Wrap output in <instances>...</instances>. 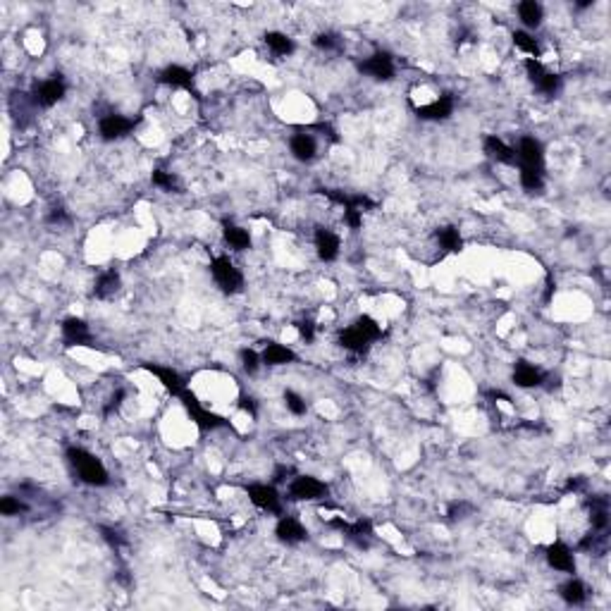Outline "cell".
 <instances>
[{
	"mask_svg": "<svg viewBox=\"0 0 611 611\" xmlns=\"http://www.w3.org/2000/svg\"><path fill=\"white\" fill-rule=\"evenodd\" d=\"M67 459H69V463L74 465L77 475L82 478V483L93 485V487H103V485L110 483L108 470H105V465L101 463V459L89 454L87 449H79V447L67 449Z\"/></svg>",
	"mask_w": 611,
	"mask_h": 611,
	"instance_id": "obj_1",
	"label": "cell"
},
{
	"mask_svg": "<svg viewBox=\"0 0 611 611\" xmlns=\"http://www.w3.org/2000/svg\"><path fill=\"white\" fill-rule=\"evenodd\" d=\"M210 273H213V279L218 282V287L222 289L224 294L242 292L244 275L227 255H218V258H213V263H210Z\"/></svg>",
	"mask_w": 611,
	"mask_h": 611,
	"instance_id": "obj_2",
	"label": "cell"
},
{
	"mask_svg": "<svg viewBox=\"0 0 611 611\" xmlns=\"http://www.w3.org/2000/svg\"><path fill=\"white\" fill-rule=\"evenodd\" d=\"M179 399H182L184 408L189 411V415H192V420L198 425L201 430H215V428H227V420L220 418V415L210 413L208 408H203L201 404H198V399L194 397V392H189V389H184L182 394H179Z\"/></svg>",
	"mask_w": 611,
	"mask_h": 611,
	"instance_id": "obj_3",
	"label": "cell"
},
{
	"mask_svg": "<svg viewBox=\"0 0 611 611\" xmlns=\"http://www.w3.org/2000/svg\"><path fill=\"white\" fill-rule=\"evenodd\" d=\"M327 525L330 528L342 530L356 547H360V549L370 547V540H373V525H370V520L358 518V520H354V523H349V520H344V518H332V520H327Z\"/></svg>",
	"mask_w": 611,
	"mask_h": 611,
	"instance_id": "obj_4",
	"label": "cell"
},
{
	"mask_svg": "<svg viewBox=\"0 0 611 611\" xmlns=\"http://www.w3.org/2000/svg\"><path fill=\"white\" fill-rule=\"evenodd\" d=\"M327 494V485L320 483L310 475H297L289 485V499L294 502H310V499H323Z\"/></svg>",
	"mask_w": 611,
	"mask_h": 611,
	"instance_id": "obj_5",
	"label": "cell"
},
{
	"mask_svg": "<svg viewBox=\"0 0 611 611\" xmlns=\"http://www.w3.org/2000/svg\"><path fill=\"white\" fill-rule=\"evenodd\" d=\"M65 91H67V87H65L62 77H60V74H53L51 79H46V82L34 87L32 101L36 105H41V108H51V105H55L58 101H62Z\"/></svg>",
	"mask_w": 611,
	"mask_h": 611,
	"instance_id": "obj_6",
	"label": "cell"
},
{
	"mask_svg": "<svg viewBox=\"0 0 611 611\" xmlns=\"http://www.w3.org/2000/svg\"><path fill=\"white\" fill-rule=\"evenodd\" d=\"M358 69L368 77L378 79V82H389L394 77V60L389 53H375L368 60H363Z\"/></svg>",
	"mask_w": 611,
	"mask_h": 611,
	"instance_id": "obj_7",
	"label": "cell"
},
{
	"mask_svg": "<svg viewBox=\"0 0 611 611\" xmlns=\"http://www.w3.org/2000/svg\"><path fill=\"white\" fill-rule=\"evenodd\" d=\"M516 160H520L523 168L530 170H540L542 172L544 168V151H542V143L533 137H523L518 141V151H516Z\"/></svg>",
	"mask_w": 611,
	"mask_h": 611,
	"instance_id": "obj_8",
	"label": "cell"
},
{
	"mask_svg": "<svg viewBox=\"0 0 611 611\" xmlns=\"http://www.w3.org/2000/svg\"><path fill=\"white\" fill-rule=\"evenodd\" d=\"M249 499L263 511H273V514H279L282 511V504H279V494L273 485H249L246 487Z\"/></svg>",
	"mask_w": 611,
	"mask_h": 611,
	"instance_id": "obj_9",
	"label": "cell"
},
{
	"mask_svg": "<svg viewBox=\"0 0 611 611\" xmlns=\"http://www.w3.org/2000/svg\"><path fill=\"white\" fill-rule=\"evenodd\" d=\"M134 124H137L134 119L122 117V115H105L101 119V124H98V132H101V137L105 141H115V139L127 137V134L134 129Z\"/></svg>",
	"mask_w": 611,
	"mask_h": 611,
	"instance_id": "obj_10",
	"label": "cell"
},
{
	"mask_svg": "<svg viewBox=\"0 0 611 611\" xmlns=\"http://www.w3.org/2000/svg\"><path fill=\"white\" fill-rule=\"evenodd\" d=\"M275 535H277V538L282 540V542H287V544H299V542H303V540L308 538L306 528L299 523L297 518H292V516H282V518L277 520Z\"/></svg>",
	"mask_w": 611,
	"mask_h": 611,
	"instance_id": "obj_11",
	"label": "cell"
},
{
	"mask_svg": "<svg viewBox=\"0 0 611 611\" xmlns=\"http://www.w3.org/2000/svg\"><path fill=\"white\" fill-rule=\"evenodd\" d=\"M62 337L67 347H77V344H91V332L89 325L82 318H67L62 323Z\"/></svg>",
	"mask_w": 611,
	"mask_h": 611,
	"instance_id": "obj_12",
	"label": "cell"
},
{
	"mask_svg": "<svg viewBox=\"0 0 611 611\" xmlns=\"http://www.w3.org/2000/svg\"><path fill=\"white\" fill-rule=\"evenodd\" d=\"M315 249H318L320 260L332 263L339 255V237L334 232H330V229L318 227L315 229Z\"/></svg>",
	"mask_w": 611,
	"mask_h": 611,
	"instance_id": "obj_13",
	"label": "cell"
},
{
	"mask_svg": "<svg viewBox=\"0 0 611 611\" xmlns=\"http://www.w3.org/2000/svg\"><path fill=\"white\" fill-rule=\"evenodd\" d=\"M547 561L552 568L564 570V573H575V559L573 552L564 542H554L547 547Z\"/></svg>",
	"mask_w": 611,
	"mask_h": 611,
	"instance_id": "obj_14",
	"label": "cell"
},
{
	"mask_svg": "<svg viewBox=\"0 0 611 611\" xmlns=\"http://www.w3.org/2000/svg\"><path fill=\"white\" fill-rule=\"evenodd\" d=\"M452 113H454L452 93H444V96H439L437 101H433V103L415 110V115H418L420 119H447Z\"/></svg>",
	"mask_w": 611,
	"mask_h": 611,
	"instance_id": "obj_15",
	"label": "cell"
},
{
	"mask_svg": "<svg viewBox=\"0 0 611 611\" xmlns=\"http://www.w3.org/2000/svg\"><path fill=\"white\" fill-rule=\"evenodd\" d=\"M143 368L148 370V373H153L155 378L160 380V382L165 384V389H168L170 394H174V397H179V394L184 392V380L179 378V373L177 370H172V368H165V365H153V363H146L143 365Z\"/></svg>",
	"mask_w": 611,
	"mask_h": 611,
	"instance_id": "obj_16",
	"label": "cell"
},
{
	"mask_svg": "<svg viewBox=\"0 0 611 611\" xmlns=\"http://www.w3.org/2000/svg\"><path fill=\"white\" fill-rule=\"evenodd\" d=\"M514 382L518 387H540L544 382V373L535 365H530L528 360H518L514 368Z\"/></svg>",
	"mask_w": 611,
	"mask_h": 611,
	"instance_id": "obj_17",
	"label": "cell"
},
{
	"mask_svg": "<svg viewBox=\"0 0 611 611\" xmlns=\"http://www.w3.org/2000/svg\"><path fill=\"white\" fill-rule=\"evenodd\" d=\"M289 148H292L294 158L301 160V163H308V160H313L315 153H318V143H315V139L310 137V134H306V132L294 134L292 141H289Z\"/></svg>",
	"mask_w": 611,
	"mask_h": 611,
	"instance_id": "obj_18",
	"label": "cell"
},
{
	"mask_svg": "<svg viewBox=\"0 0 611 611\" xmlns=\"http://www.w3.org/2000/svg\"><path fill=\"white\" fill-rule=\"evenodd\" d=\"M158 79L163 84H168V87H172V89H192L194 74L189 72L187 67H179V65H170V67H165L163 72H160Z\"/></svg>",
	"mask_w": 611,
	"mask_h": 611,
	"instance_id": "obj_19",
	"label": "cell"
},
{
	"mask_svg": "<svg viewBox=\"0 0 611 611\" xmlns=\"http://www.w3.org/2000/svg\"><path fill=\"white\" fill-rule=\"evenodd\" d=\"M222 234H224V242H227L234 251H246V249H251V237H249L246 229L229 222V220L222 222Z\"/></svg>",
	"mask_w": 611,
	"mask_h": 611,
	"instance_id": "obj_20",
	"label": "cell"
},
{
	"mask_svg": "<svg viewBox=\"0 0 611 611\" xmlns=\"http://www.w3.org/2000/svg\"><path fill=\"white\" fill-rule=\"evenodd\" d=\"M485 153H487L492 160H497V163H504V165L516 163V151L511 146H507L499 137L485 139Z\"/></svg>",
	"mask_w": 611,
	"mask_h": 611,
	"instance_id": "obj_21",
	"label": "cell"
},
{
	"mask_svg": "<svg viewBox=\"0 0 611 611\" xmlns=\"http://www.w3.org/2000/svg\"><path fill=\"white\" fill-rule=\"evenodd\" d=\"M339 344H342V347L347 349V351L358 354V356H363V354L370 349V342L363 337V334L358 332L356 327H354V325H351V327H347V330H342V332H339Z\"/></svg>",
	"mask_w": 611,
	"mask_h": 611,
	"instance_id": "obj_22",
	"label": "cell"
},
{
	"mask_svg": "<svg viewBox=\"0 0 611 611\" xmlns=\"http://www.w3.org/2000/svg\"><path fill=\"white\" fill-rule=\"evenodd\" d=\"M294 360H297V354H294L292 349L282 347V344L268 342V347H265L263 351V363L268 365H284V363H294Z\"/></svg>",
	"mask_w": 611,
	"mask_h": 611,
	"instance_id": "obj_23",
	"label": "cell"
},
{
	"mask_svg": "<svg viewBox=\"0 0 611 611\" xmlns=\"http://www.w3.org/2000/svg\"><path fill=\"white\" fill-rule=\"evenodd\" d=\"M590 520H592V528L597 533H604L609 525V502L604 497H592L590 499Z\"/></svg>",
	"mask_w": 611,
	"mask_h": 611,
	"instance_id": "obj_24",
	"label": "cell"
},
{
	"mask_svg": "<svg viewBox=\"0 0 611 611\" xmlns=\"http://www.w3.org/2000/svg\"><path fill=\"white\" fill-rule=\"evenodd\" d=\"M518 14H520V22L530 29L542 24V5L535 3V0H523V3L518 5Z\"/></svg>",
	"mask_w": 611,
	"mask_h": 611,
	"instance_id": "obj_25",
	"label": "cell"
},
{
	"mask_svg": "<svg viewBox=\"0 0 611 611\" xmlns=\"http://www.w3.org/2000/svg\"><path fill=\"white\" fill-rule=\"evenodd\" d=\"M561 597H564V602L570 604V607H580V604L588 599V592H585V585L580 583L578 578H570L568 583L561 588Z\"/></svg>",
	"mask_w": 611,
	"mask_h": 611,
	"instance_id": "obj_26",
	"label": "cell"
},
{
	"mask_svg": "<svg viewBox=\"0 0 611 611\" xmlns=\"http://www.w3.org/2000/svg\"><path fill=\"white\" fill-rule=\"evenodd\" d=\"M117 289H119V275L115 273V270H108V273H103L101 277H98L93 294H96L98 299H108V297H113Z\"/></svg>",
	"mask_w": 611,
	"mask_h": 611,
	"instance_id": "obj_27",
	"label": "cell"
},
{
	"mask_svg": "<svg viewBox=\"0 0 611 611\" xmlns=\"http://www.w3.org/2000/svg\"><path fill=\"white\" fill-rule=\"evenodd\" d=\"M265 46H268L275 55H289L294 51L292 38L284 36V34H279V32H268V34H265Z\"/></svg>",
	"mask_w": 611,
	"mask_h": 611,
	"instance_id": "obj_28",
	"label": "cell"
},
{
	"mask_svg": "<svg viewBox=\"0 0 611 611\" xmlns=\"http://www.w3.org/2000/svg\"><path fill=\"white\" fill-rule=\"evenodd\" d=\"M437 239H439V244H442L444 251H449V253H459L461 249H463V239H461L457 227L437 229Z\"/></svg>",
	"mask_w": 611,
	"mask_h": 611,
	"instance_id": "obj_29",
	"label": "cell"
},
{
	"mask_svg": "<svg viewBox=\"0 0 611 611\" xmlns=\"http://www.w3.org/2000/svg\"><path fill=\"white\" fill-rule=\"evenodd\" d=\"M354 327H356L358 332L368 339V342H375V339L382 337V327H380V325L375 323L370 315H360V318H356V320H354Z\"/></svg>",
	"mask_w": 611,
	"mask_h": 611,
	"instance_id": "obj_30",
	"label": "cell"
},
{
	"mask_svg": "<svg viewBox=\"0 0 611 611\" xmlns=\"http://www.w3.org/2000/svg\"><path fill=\"white\" fill-rule=\"evenodd\" d=\"M544 184V177L540 170H530V168H520V187L525 192H540Z\"/></svg>",
	"mask_w": 611,
	"mask_h": 611,
	"instance_id": "obj_31",
	"label": "cell"
},
{
	"mask_svg": "<svg viewBox=\"0 0 611 611\" xmlns=\"http://www.w3.org/2000/svg\"><path fill=\"white\" fill-rule=\"evenodd\" d=\"M514 43H516V48H520V51L528 53V55H535V60H538L540 46H538V41H535V38L530 36V34H525V32H516V34H514Z\"/></svg>",
	"mask_w": 611,
	"mask_h": 611,
	"instance_id": "obj_32",
	"label": "cell"
},
{
	"mask_svg": "<svg viewBox=\"0 0 611 611\" xmlns=\"http://www.w3.org/2000/svg\"><path fill=\"white\" fill-rule=\"evenodd\" d=\"M24 511H29V504L22 502V499H17V497L0 499V514L3 516H17V514H24Z\"/></svg>",
	"mask_w": 611,
	"mask_h": 611,
	"instance_id": "obj_33",
	"label": "cell"
},
{
	"mask_svg": "<svg viewBox=\"0 0 611 611\" xmlns=\"http://www.w3.org/2000/svg\"><path fill=\"white\" fill-rule=\"evenodd\" d=\"M535 89H538V91H542L544 96H554V93H557L559 89H561V77H557V74H552V72H547L538 84H535Z\"/></svg>",
	"mask_w": 611,
	"mask_h": 611,
	"instance_id": "obj_34",
	"label": "cell"
},
{
	"mask_svg": "<svg viewBox=\"0 0 611 611\" xmlns=\"http://www.w3.org/2000/svg\"><path fill=\"white\" fill-rule=\"evenodd\" d=\"M153 184L160 189H165V192H179L177 179H174L170 172H163V170H155L153 172Z\"/></svg>",
	"mask_w": 611,
	"mask_h": 611,
	"instance_id": "obj_35",
	"label": "cell"
},
{
	"mask_svg": "<svg viewBox=\"0 0 611 611\" xmlns=\"http://www.w3.org/2000/svg\"><path fill=\"white\" fill-rule=\"evenodd\" d=\"M315 48H320V51H337L339 48V36L337 34H318V36L313 38Z\"/></svg>",
	"mask_w": 611,
	"mask_h": 611,
	"instance_id": "obj_36",
	"label": "cell"
},
{
	"mask_svg": "<svg viewBox=\"0 0 611 611\" xmlns=\"http://www.w3.org/2000/svg\"><path fill=\"white\" fill-rule=\"evenodd\" d=\"M284 404H287V408L292 411L294 415H303L306 411H308L306 402H303L301 397H299L297 392H284Z\"/></svg>",
	"mask_w": 611,
	"mask_h": 611,
	"instance_id": "obj_37",
	"label": "cell"
},
{
	"mask_svg": "<svg viewBox=\"0 0 611 611\" xmlns=\"http://www.w3.org/2000/svg\"><path fill=\"white\" fill-rule=\"evenodd\" d=\"M525 69H528V77H530V82H533V84H538L540 79L547 74V69L542 67V62H540V60H535V58L525 60Z\"/></svg>",
	"mask_w": 611,
	"mask_h": 611,
	"instance_id": "obj_38",
	"label": "cell"
},
{
	"mask_svg": "<svg viewBox=\"0 0 611 611\" xmlns=\"http://www.w3.org/2000/svg\"><path fill=\"white\" fill-rule=\"evenodd\" d=\"M258 354L253 351V349H244L242 351V365H244V370H246V373H255V370H258Z\"/></svg>",
	"mask_w": 611,
	"mask_h": 611,
	"instance_id": "obj_39",
	"label": "cell"
},
{
	"mask_svg": "<svg viewBox=\"0 0 611 611\" xmlns=\"http://www.w3.org/2000/svg\"><path fill=\"white\" fill-rule=\"evenodd\" d=\"M344 220H347V224L351 229H360V224H363V213L356 208H344Z\"/></svg>",
	"mask_w": 611,
	"mask_h": 611,
	"instance_id": "obj_40",
	"label": "cell"
},
{
	"mask_svg": "<svg viewBox=\"0 0 611 611\" xmlns=\"http://www.w3.org/2000/svg\"><path fill=\"white\" fill-rule=\"evenodd\" d=\"M297 327H299V334H301V339H306L308 344L315 339V325L310 323V320H301Z\"/></svg>",
	"mask_w": 611,
	"mask_h": 611,
	"instance_id": "obj_41",
	"label": "cell"
},
{
	"mask_svg": "<svg viewBox=\"0 0 611 611\" xmlns=\"http://www.w3.org/2000/svg\"><path fill=\"white\" fill-rule=\"evenodd\" d=\"M101 533H103V538L108 540L110 544H113V547H119V544H124V538L117 533V530H113V528H105V525H103V528H101Z\"/></svg>",
	"mask_w": 611,
	"mask_h": 611,
	"instance_id": "obj_42",
	"label": "cell"
},
{
	"mask_svg": "<svg viewBox=\"0 0 611 611\" xmlns=\"http://www.w3.org/2000/svg\"><path fill=\"white\" fill-rule=\"evenodd\" d=\"M465 511H473V507H470V504H465V502H454L452 507H449V518H463V514Z\"/></svg>",
	"mask_w": 611,
	"mask_h": 611,
	"instance_id": "obj_43",
	"label": "cell"
},
{
	"mask_svg": "<svg viewBox=\"0 0 611 611\" xmlns=\"http://www.w3.org/2000/svg\"><path fill=\"white\" fill-rule=\"evenodd\" d=\"M48 222H53V224H62V222H69V215L65 213V208H53L51 210V215H48Z\"/></svg>",
	"mask_w": 611,
	"mask_h": 611,
	"instance_id": "obj_44",
	"label": "cell"
},
{
	"mask_svg": "<svg viewBox=\"0 0 611 611\" xmlns=\"http://www.w3.org/2000/svg\"><path fill=\"white\" fill-rule=\"evenodd\" d=\"M239 408L246 411V413H251V415L258 413V406H255V399H253V397H246V394H242V397H239Z\"/></svg>",
	"mask_w": 611,
	"mask_h": 611,
	"instance_id": "obj_45",
	"label": "cell"
}]
</instances>
